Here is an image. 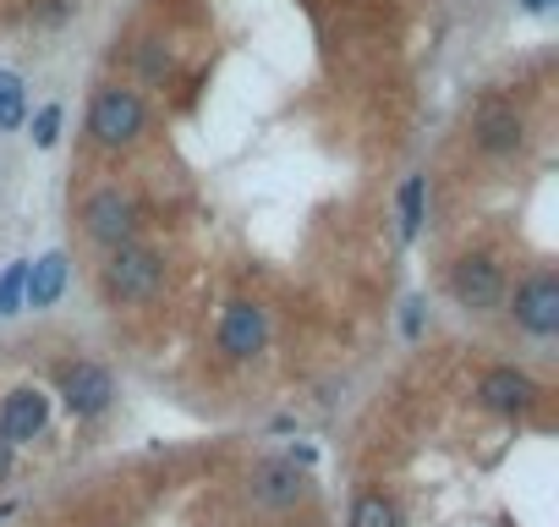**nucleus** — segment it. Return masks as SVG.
Wrapping results in <instances>:
<instances>
[{
    "label": "nucleus",
    "mask_w": 559,
    "mask_h": 527,
    "mask_svg": "<svg viewBox=\"0 0 559 527\" xmlns=\"http://www.w3.org/2000/svg\"><path fill=\"white\" fill-rule=\"evenodd\" d=\"M143 132H148V105H143L138 89L110 83V89L94 94V105H88V138H94L99 149L121 154V149H132Z\"/></svg>",
    "instance_id": "f257e3e1"
},
{
    "label": "nucleus",
    "mask_w": 559,
    "mask_h": 527,
    "mask_svg": "<svg viewBox=\"0 0 559 527\" xmlns=\"http://www.w3.org/2000/svg\"><path fill=\"white\" fill-rule=\"evenodd\" d=\"M165 286V258L143 242H127V247H110V264H105V292L110 303H154Z\"/></svg>",
    "instance_id": "f03ea898"
},
{
    "label": "nucleus",
    "mask_w": 559,
    "mask_h": 527,
    "mask_svg": "<svg viewBox=\"0 0 559 527\" xmlns=\"http://www.w3.org/2000/svg\"><path fill=\"white\" fill-rule=\"evenodd\" d=\"M450 297H455V308H466V314L499 308V303H504V270H499V258H493V253H466V258H455Z\"/></svg>",
    "instance_id": "7ed1b4c3"
},
{
    "label": "nucleus",
    "mask_w": 559,
    "mask_h": 527,
    "mask_svg": "<svg viewBox=\"0 0 559 527\" xmlns=\"http://www.w3.org/2000/svg\"><path fill=\"white\" fill-rule=\"evenodd\" d=\"M83 231L99 247H127L138 236V203L121 187H99V192L83 198Z\"/></svg>",
    "instance_id": "20e7f679"
},
{
    "label": "nucleus",
    "mask_w": 559,
    "mask_h": 527,
    "mask_svg": "<svg viewBox=\"0 0 559 527\" xmlns=\"http://www.w3.org/2000/svg\"><path fill=\"white\" fill-rule=\"evenodd\" d=\"M510 314L526 336H559V276L537 270L510 292Z\"/></svg>",
    "instance_id": "39448f33"
},
{
    "label": "nucleus",
    "mask_w": 559,
    "mask_h": 527,
    "mask_svg": "<svg viewBox=\"0 0 559 527\" xmlns=\"http://www.w3.org/2000/svg\"><path fill=\"white\" fill-rule=\"evenodd\" d=\"M263 347H269V308H258V303H247V297L225 303V314H219V352H225L230 363H247V358H258Z\"/></svg>",
    "instance_id": "423d86ee"
},
{
    "label": "nucleus",
    "mask_w": 559,
    "mask_h": 527,
    "mask_svg": "<svg viewBox=\"0 0 559 527\" xmlns=\"http://www.w3.org/2000/svg\"><path fill=\"white\" fill-rule=\"evenodd\" d=\"M61 401L72 407V418H99V412H110V401H116V379H110V368H99V363H67L61 368Z\"/></svg>",
    "instance_id": "0eeeda50"
},
{
    "label": "nucleus",
    "mask_w": 559,
    "mask_h": 527,
    "mask_svg": "<svg viewBox=\"0 0 559 527\" xmlns=\"http://www.w3.org/2000/svg\"><path fill=\"white\" fill-rule=\"evenodd\" d=\"M50 429V396L39 385H17L7 390V401H0V434H7L12 445H28Z\"/></svg>",
    "instance_id": "6e6552de"
},
{
    "label": "nucleus",
    "mask_w": 559,
    "mask_h": 527,
    "mask_svg": "<svg viewBox=\"0 0 559 527\" xmlns=\"http://www.w3.org/2000/svg\"><path fill=\"white\" fill-rule=\"evenodd\" d=\"M537 379L532 374H521V368H488L483 374V385H477V401L488 407V412H504V418H515V412H532L537 407Z\"/></svg>",
    "instance_id": "1a4fd4ad"
},
{
    "label": "nucleus",
    "mask_w": 559,
    "mask_h": 527,
    "mask_svg": "<svg viewBox=\"0 0 559 527\" xmlns=\"http://www.w3.org/2000/svg\"><path fill=\"white\" fill-rule=\"evenodd\" d=\"M247 494H252L258 505H297V500L308 494V478L297 472V461H263V467L252 472Z\"/></svg>",
    "instance_id": "9d476101"
},
{
    "label": "nucleus",
    "mask_w": 559,
    "mask_h": 527,
    "mask_svg": "<svg viewBox=\"0 0 559 527\" xmlns=\"http://www.w3.org/2000/svg\"><path fill=\"white\" fill-rule=\"evenodd\" d=\"M521 138H526V127H521V116H515L510 105H488V110L472 121V143H477L483 154H515Z\"/></svg>",
    "instance_id": "9b49d317"
},
{
    "label": "nucleus",
    "mask_w": 559,
    "mask_h": 527,
    "mask_svg": "<svg viewBox=\"0 0 559 527\" xmlns=\"http://www.w3.org/2000/svg\"><path fill=\"white\" fill-rule=\"evenodd\" d=\"M61 286H67V253H45L34 270L23 276V303L28 308H50L61 297Z\"/></svg>",
    "instance_id": "f8f14e48"
},
{
    "label": "nucleus",
    "mask_w": 559,
    "mask_h": 527,
    "mask_svg": "<svg viewBox=\"0 0 559 527\" xmlns=\"http://www.w3.org/2000/svg\"><path fill=\"white\" fill-rule=\"evenodd\" d=\"M352 527H401V511H395L390 494L368 489V494H357V505H352Z\"/></svg>",
    "instance_id": "ddd939ff"
},
{
    "label": "nucleus",
    "mask_w": 559,
    "mask_h": 527,
    "mask_svg": "<svg viewBox=\"0 0 559 527\" xmlns=\"http://www.w3.org/2000/svg\"><path fill=\"white\" fill-rule=\"evenodd\" d=\"M423 187H428L423 176H406V181H401V236H406V242L423 231Z\"/></svg>",
    "instance_id": "4468645a"
},
{
    "label": "nucleus",
    "mask_w": 559,
    "mask_h": 527,
    "mask_svg": "<svg viewBox=\"0 0 559 527\" xmlns=\"http://www.w3.org/2000/svg\"><path fill=\"white\" fill-rule=\"evenodd\" d=\"M23 276H28V264H7V276H0V319L23 308Z\"/></svg>",
    "instance_id": "2eb2a0df"
},
{
    "label": "nucleus",
    "mask_w": 559,
    "mask_h": 527,
    "mask_svg": "<svg viewBox=\"0 0 559 527\" xmlns=\"http://www.w3.org/2000/svg\"><path fill=\"white\" fill-rule=\"evenodd\" d=\"M56 138H61V105H45V110L34 116V143H39V149H56Z\"/></svg>",
    "instance_id": "dca6fc26"
},
{
    "label": "nucleus",
    "mask_w": 559,
    "mask_h": 527,
    "mask_svg": "<svg viewBox=\"0 0 559 527\" xmlns=\"http://www.w3.org/2000/svg\"><path fill=\"white\" fill-rule=\"evenodd\" d=\"M143 72H148V78H165V72H170V50H165L159 39L143 45Z\"/></svg>",
    "instance_id": "f3484780"
},
{
    "label": "nucleus",
    "mask_w": 559,
    "mask_h": 527,
    "mask_svg": "<svg viewBox=\"0 0 559 527\" xmlns=\"http://www.w3.org/2000/svg\"><path fill=\"white\" fill-rule=\"evenodd\" d=\"M23 121V89H7L0 94V127H17Z\"/></svg>",
    "instance_id": "a211bd4d"
},
{
    "label": "nucleus",
    "mask_w": 559,
    "mask_h": 527,
    "mask_svg": "<svg viewBox=\"0 0 559 527\" xmlns=\"http://www.w3.org/2000/svg\"><path fill=\"white\" fill-rule=\"evenodd\" d=\"M12 450H17V445H12L7 434H0V478H7V472H12Z\"/></svg>",
    "instance_id": "6ab92c4d"
},
{
    "label": "nucleus",
    "mask_w": 559,
    "mask_h": 527,
    "mask_svg": "<svg viewBox=\"0 0 559 527\" xmlns=\"http://www.w3.org/2000/svg\"><path fill=\"white\" fill-rule=\"evenodd\" d=\"M521 7H526V12H543V7H548V0H521Z\"/></svg>",
    "instance_id": "aec40b11"
}]
</instances>
